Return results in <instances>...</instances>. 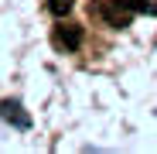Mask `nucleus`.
Returning <instances> with one entry per match:
<instances>
[{"mask_svg":"<svg viewBox=\"0 0 157 154\" xmlns=\"http://www.w3.org/2000/svg\"><path fill=\"white\" fill-rule=\"evenodd\" d=\"M99 14L106 17L113 28H126V24H130V17H133V10H126V7L113 4V0H99Z\"/></svg>","mask_w":157,"mask_h":154,"instance_id":"f257e3e1","label":"nucleus"},{"mask_svg":"<svg viewBox=\"0 0 157 154\" xmlns=\"http://www.w3.org/2000/svg\"><path fill=\"white\" fill-rule=\"evenodd\" d=\"M55 41L65 51H75L82 45V28H78V24H62V28H55Z\"/></svg>","mask_w":157,"mask_h":154,"instance_id":"f03ea898","label":"nucleus"},{"mask_svg":"<svg viewBox=\"0 0 157 154\" xmlns=\"http://www.w3.org/2000/svg\"><path fill=\"white\" fill-rule=\"evenodd\" d=\"M0 116L10 120L14 127H31V116L21 110V103H17V99H4V103H0Z\"/></svg>","mask_w":157,"mask_h":154,"instance_id":"7ed1b4c3","label":"nucleus"},{"mask_svg":"<svg viewBox=\"0 0 157 154\" xmlns=\"http://www.w3.org/2000/svg\"><path fill=\"white\" fill-rule=\"evenodd\" d=\"M113 4H120V7H126V10H150V0H113Z\"/></svg>","mask_w":157,"mask_h":154,"instance_id":"20e7f679","label":"nucleus"},{"mask_svg":"<svg viewBox=\"0 0 157 154\" xmlns=\"http://www.w3.org/2000/svg\"><path fill=\"white\" fill-rule=\"evenodd\" d=\"M48 7H51V14H58V17H65V14L72 10V0H48Z\"/></svg>","mask_w":157,"mask_h":154,"instance_id":"39448f33","label":"nucleus"}]
</instances>
